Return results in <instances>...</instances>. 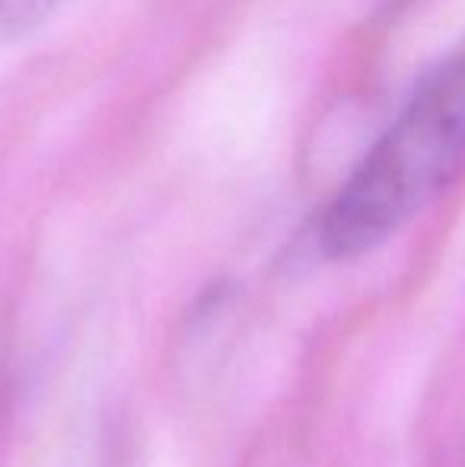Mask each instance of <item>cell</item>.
Masks as SVG:
<instances>
[{
  "instance_id": "2",
  "label": "cell",
  "mask_w": 465,
  "mask_h": 467,
  "mask_svg": "<svg viewBox=\"0 0 465 467\" xmlns=\"http://www.w3.org/2000/svg\"><path fill=\"white\" fill-rule=\"evenodd\" d=\"M61 0H0V45L13 42L45 16L58 10Z\"/></svg>"
},
{
  "instance_id": "1",
  "label": "cell",
  "mask_w": 465,
  "mask_h": 467,
  "mask_svg": "<svg viewBox=\"0 0 465 467\" xmlns=\"http://www.w3.org/2000/svg\"><path fill=\"white\" fill-rule=\"evenodd\" d=\"M465 172V51L437 67L325 203L319 252L354 261L396 239Z\"/></svg>"
}]
</instances>
